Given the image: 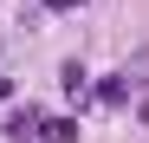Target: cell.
I'll return each mask as SVG.
<instances>
[{"label":"cell","instance_id":"cell-4","mask_svg":"<svg viewBox=\"0 0 149 143\" xmlns=\"http://www.w3.org/2000/svg\"><path fill=\"white\" fill-rule=\"evenodd\" d=\"M65 91H71V98H84V91H91V85H84V65H65Z\"/></svg>","mask_w":149,"mask_h":143},{"label":"cell","instance_id":"cell-6","mask_svg":"<svg viewBox=\"0 0 149 143\" xmlns=\"http://www.w3.org/2000/svg\"><path fill=\"white\" fill-rule=\"evenodd\" d=\"M39 7H52V13H71V7H84V0H39Z\"/></svg>","mask_w":149,"mask_h":143},{"label":"cell","instance_id":"cell-7","mask_svg":"<svg viewBox=\"0 0 149 143\" xmlns=\"http://www.w3.org/2000/svg\"><path fill=\"white\" fill-rule=\"evenodd\" d=\"M136 117H143V124H149V98H143V104H136Z\"/></svg>","mask_w":149,"mask_h":143},{"label":"cell","instance_id":"cell-5","mask_svg":"<svg viewBox=\"0 0 149 143\" xmlns=\"http://www.w3.org/2000/svg\"><path fill=\"white\" fill-rule=\"evenodd\" d=\"M130 78H149V46L136 52V65H130Z\"/></svg>","mask_w":149,"mask_h":143},{"label":"cell","instance_id":"cell-2","mask_svg":"<svg viewBox=\"0 0 149 143\" xmlns=\"http://www.w3.org/2000/svg\"><path fill=\"white\" fill-rule=\"evenodd\" d=\"M7 137H13V143H26V137H39V111H33V104H19V111L7 117Z\"/></svg>","mask_w":149,"mask_h":143},{"label":"cell","instance_id":"cell-1","mask_svg":"<svg viewBox=\"0 0 149 143\" xmlns=\"http://www.w3.org/2000/svg\"><path fill=\"white\" fill-rule=\"evenodd\" d=\"M123 98H130V78L117 72V78H97V85L84 91V111H117Z\"/></svg>","mask_w":149,"mask_h":143},{"label":"cell","instance_id":"cell-3","mask_svg":"<svg viewBox=\"0 0 149 143\" xmlns=\"http://www.w3.org/2000/svg\"><path fill=\"white\" fill-rule=\"evenodd\" d=\"M39 137L45 143H78V124L71 117H39Z\"/></svg>","mask_w":149,"mask_h":143}]
</instances>
